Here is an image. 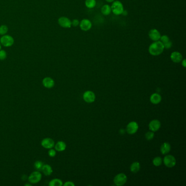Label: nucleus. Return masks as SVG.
<instances>
[{
    "mask_svg": "<svg viewBox=\"0 0 186 186\" xmlns=\"http://www.w3.org/2000/svg\"><path fill=\"white\" fill-rule=\"evenodd\" d=\"M164 50L163 44L159 40L156 41L152 43L149 46V52L151 55L153 56H158L161 55Z\"/></svg>",
    "mask_w": 186,
    "mask_h": 186,
    "instance_id": "f257e3e1",
    "label": "nucleus"
},
{
    "mask_svg": "<svg viewBox=\"0 0 186 186\" xmlns=\"http://www.w3.org/2000/svg\"><path fill=\"white\" fill-rule=\"evenodd\" d=\"M111 12L115 15H119L122 14L124 8L122 3L119 1H115L113 2L112 6L111 7Z\"/></svg>",
    "mask_w": 186,
    "mask_h": 186,
    "instance_id": "f03ea898",
    "label": "nucleus"
},
{
    "mask_svg": "<svg viewBox=\"0 0 186 186\" xmlns=\"http://www.w3.org/2000/svg\"><path fill=\"white\" fill-rule=\"evenodd\" d=\"M0 43L4 47H10L14 44V38L8 34H4L0 38Z\"/></svg>",
    "mask_w": 186,
    "mask_h": 186,
    "instance_id": "7ed1b4c3",
    "label": "nucleus"
},
{
    "mask_svg": "<svg viewBox=\"0 0 186 186\" xmlns=\"http://www.w3.org/2000/svg\"><path fill=\"white\" fill-rule=\"evenodd\" d=\"M42 175L40 171H34L28 177V180L31 184H36L39 183L42 180Z\"/></svg>",
    "mask_w": 186,
    "mask_h": 186,
    "instance_id": "20e7f679",
    "label": "nucleus"
},
{
    "mask_svg": "<svg viewBox=\"0 0 186 186\" xmlns=\"http://www.w3.org/2000/svg\"><path fill=\"white\" fill-rule=\"evenodd\" d=\"M127 181V177L123 173H120L115 176L114 179V184L117 186H123Z\"/></svg>",
    "mask_w": 186,
    "mask_h": 186,
    "instance_id": "39448f33",
    "label": "nucleus"
},
{
    "mask_svg": "<svg viewBox=\"0 0 186 186\" xmlns=\"http://www.w3.org/2000/svg\"><path fill=\"white\" fill-rule=\"evenodd\" d=\"M163 162L165 165L168 168H173L176 165V160L174 156L172 155H167L163 159Z\"/></svg>",
    "mask_w": 186,
    "mask_h": 186,
    "instance_id": "423d86ee",
    "label": "nucleus"
},
{
    "mask_svg": "<svg viewBox=\"0 0 186 186\" xmlns=\"http://www.w3.org/2000/svg\"><path fill=\"white\" fill-rule=\"evenodd\" d=\"M138 129H139V125L137 122L132 121L129 123L127 125L126 131L128 134L133 135L137 132Z\"/></svg>",
    "mask_w": 186,
    "mask_h": 186,
    "instance_id": "0eeeda50",
    "label": "nucleus"
},
{
    "mask_svg": "<svg viewBox=\"0 0 186 186\" xmlns=\"http://www.w3.org/2000/svg\"><path fill=\"white\" fill-rule=\"evenodd\" d=\"M83 99L87 103H92L94 102L96 99V95L93 92L87 91L83 94Z\"/></svg>",
    "mask_w": 186,
    "mask_h": 186,
    "instance_id": "6e6552de",
    "label": "nucleus"
},
{
    "mask_svg": "<svg viewBox=\"0 0 186 186\" xmlns=\"http://www.w3.org/2000/svg\"><path fill=\"white\" fill-rule=\"evenodd\" d=\"M58 24L62 28H69L72 26V22L66 16H61L58 19Z\"/></svg>",
    "mask_w": 186,
    "mask_h": 186,
    "instance_id": "1a4fd4ad",
    "label": "nucleus"
},
{
    "mask_svg": "<svg viewBox=\"0 0 186 186\" xmlns=\"http://www.w3.org/2000/svg\"><path fill=\"white\" fill-rule=\"evenodd\" d=\"M41 145L46 149H50L55 146V141L50 137H46L41 141Z\"/></svg>",
    "mask_w": 186,
    "mask_h": 186,
    "instance_id": "9d476101",
    "label": "nucleus"
},
{
    "mask_svg": "<svg viewBox=\"0 0 186 186\" xmlns=\"http://www.w3.org/2000/svg\"><path fill=\"white\" fill-rule=\"evenodd\" d=\"M79 26L80 28L81 29V30L87 31L90 30L91 28V22H90V20H89V19H84L80 22Z\"/></svg>",
    "mask_w": 186,
    "mask_h": 186,
    "instance_id": "9b49d317",
    "label": "nucleus"
},
{
    "mask_svg": "<svg viewBox=\"0 0 186 186\" xmlns=\"http://www.w3.org/2000/svg\"><path fill=\"white\" fill-rule=\"evenodd\" d=\"M161 127V123L158 120H153L149 122V130L151 131H158Z\"/></svg>",
    "mask_w": 186,
    "mask_h": 186,
    "instance_id": "f8f14e48",
    "label": "nucleus"
},
{
    "mask_svg": "<svg viewBox=\"0 0 186 186\" xmlns=\"http://www.w3.org/2000/svg\"><path fill=\"white\" fill-rule=\"evenodd\" d=\"M42 84L46 89H52L55 85V81L50 77H46L42 80Z\"/></svg>",
    "mask_w": 186,
    "mask_h": 186,
    "instance_id": "ddd939ff",
    "label": "nucleus"
},
{
    "mask_svg": "<svg viewBox=\"0 0 186 186\" xmlns=\"http://www.w3.org/2000/svg\"><path fill=\"white\" fill-rule=\"evenodd\" d=\"M149 36L151 40H152L154 42H156L160 40L161 35L157 29H152L149 32Z\"/></svg>",
    "mask_w": 186,
    "mask_h": 186,
    "instance_id": "4468645a",
    "label": "nucleus"
},
{
    "mask_svg": "<svg viewBox=\"0 0 186 186\" xmlns=\"http://www.w3.org/2000/svg\"><path fill=\"white\" fill-rule=\"evenodd\" d=\"M170 58L171 61L174 62V63H180L182 60L183 56L180 52H174L171 53Z\"/></svg>",
    "mask_w": 186,
    "mask_h": 186,
    "instance_id": "2eb2a0df",
    "label": "nucleus"
},
{
    "mask_svg": "<svg viewBox=\"0 0 186 186\" xmlns=\"http://www.w3.org/2000/svg\"><path fill=\"white\" fill-rule=\"evenodd\" d=\"M149 100L153 104H158L162 101V97L158 93H155L150 96Z\"/></svg>",
    "mask_w": 186,
    "mask_h": 186,
    "instance_id": "dca6fc26",
    "label": "nucleus"
},
{
    "mask_svg": "<svg viewBox=\"0 0 186 186\" xmlns=\"http://www.w3.org/2000/svg\"><path fill=\"white\" fill-rule=\"evenodd\" d=\"M170 150H171V145L170 143L167 142L163 143L160 148V151L162 155L168 154V153L170 151Z\"/></svg>",
    "mask_w": 186,
    "mask_h": 186,
    "instance_id": "f3484780",
    "label": "nucleus"
},
{
    "mask_svg": "<svg viewBox=\"0 0 186 186\" xmlns=\"http://www.w3.org/2000/svg\"><path fill=\"white\" fill-rule=\"evenodd\" d=\"M55 149L56 151L62 152L66 149V143L63 141H58L57 143L55 144Z\"/></svg>",
    "mask_w": 186,
    "mask_h": 186,
    "instance_id": "a211bd4d",
    "label": "nucleus"
},
{
    "mask_svg": "<svg viewBox=\"0 0 186 186\" xmlns=\"http://www.w3.org/2000/svg\"><path fill=\"white\" fill-rule=\"evenodd\" d=\"M41 171L46 176H50L52 174L53 170L52 167L50 165L44 164L43 167L41 169Z\"/></svg>",
    "mask_w": 186,
    "mask_h": 186,
    "instance_id": "6ab92c4d",
    "label": "nucleus"
},
{
    "mask_svg": "<svg viewBox=\"0 0 186 186\" xmlns=\"http://www.w3.org/2000/svg\"><path fill=\"white\" fill-rule=\"evenodd\" d=\"M140 169V164L139 162H135L131 164L130 167V170L131 173L135 174L137 173Z\"/></svg>",
    "mask_w": 186,
    "mask_h": 186,
    "instance_id": "aec40b11",
    "label": "nucleus"
},
{
    "mask_svg": "<svg viewBox=\"0 0 186 186\" xmlns=\"http://www.w3.org/2000/svg\"><path fill=\"white\" fill-rule=\"evenodd\" d=\"M63 182L59 179H54L51 180L49 183V186H63Z\"/></svg>",
    "mask_w": 186,
    "mask_h": 186,
    "instance_id": "412c9836",
    "label": "nucleus"
},
{
    "mask_svg": "<svg viewBox=\"0 0 186 186\" xmlns=\"http://www.w3.org/2000/svg\"><path fill=\"white\" fill-rule=\"evenodd\" d=\"M101 12L104 15H108L111 12V7L108 4H105L101 8Z\"/></svg>",
    "mask_w": 186,
    "mask_h": 186,
    "instance_id": "4be33fe9",
    "label": "nucleus"
},
{
    "mask_svg": "<svg viewBox=\"0 0 186 186\" xmlns=\"http://www.w3.org/2000/svg\"><path fill=\"white\" fill-rule=\"evenodd\" d=\"M85 5L88 8L92 9L96 6V0H86Z\"/></svg>",
    "mask_w": 186,
    "mask_h": 186,
    "instance_id": "5701e85b",
    "label": "nucleus"
},
{
    "mask_svg": "<svg viewBox=\"0 0 186 186\" xmlns=\"http://www.w3.org/2000/svg\"><path fill=\"white\" fill-rule=\"evenodd\" d=\"M8 31V28L6 25H2L0 26V35L3 36L6 34Z\"/></svg>",
    "mask_w": 186,
    "mask_h": 186,
    "instance_id": "b1692460",
    "label": "nucleus"
},
{
    "mask_svg": "<svg viewBox=\"0 0 186 186\" xmlns=\"http://www.w3.org/2000/svg\"><path fill=\"white\" fill-rule=\"evenodd\" d=\"M152 163L155 166L159 167L162 164V159L160 157H156L153 159Z\"/></svg>",
    "mask_w": 186,
    "mask_h": 186,
    "instance_id": "393cba45",
    "label": "nucleus"
},
{
    "mask_svg": "<svg viewBox=\"0 0 186 186\" xmlns=\"http://www.w3.org/2000/svg\"><path fill=\"white\" fill-rule=\"evenodd\" d=\"M43 165H44V164H43V162H42V161H37L36 162L34 163V168L36 170H37L38 171H39V170H41V169L43 167Z\"/></svg>",
    "mask_w": 186,
    "mask_h": 186,
    "instance_id": "a878e982",
    "label": "nucleus"
},
{
    "mask_svg": "<svg viewBox=\"0 0 186 186\" xmlns=\"http://www.w3.org/2000/svg\"><path fill=\"white\" fill-rule=\"evenodd\" d=\"M155 137V134L153 131H148L145 134V138L147 140H151Z\"/></svg>",
    "mask_w": 186,
    "mask_h": 186,
    "instance_id": "bb28decb",
    "label": "nucleus"
},
{
    "mask_svg": "<svg viewBox=\"0 0 186 186\" xmlns=\"http://www.w3.org/2000/svg\"><path fill=\"white\" fill-rule=\"evenodd\" d=\"M7 52L4 50H0V60L1 61H3L7 58Z\"/></svg>",
    "mask_w": 186,
    "mask_h": 186,
    "instance_id": "cd10ccee",
    "label": "nucleus"
},
{
    "mask_svg": "<svg viewBox=\"0 0 186 186\" xmlns=\"http://www.w3.org/2000/svg\"><path fill=\"white\" fill-rule=\"evenodd\" d=\"M161 42H162L163 44L165 43H167L168 42H169L170 40H169V38L168 37V36L167 35H163L162 36H161L160 38V40Z\"/></svg>",
    "mask_w": 186,
    "mask_h": 186,
    "instance_id": "c85d7f7f",
    "label": "nucleus"
},
{
    "mask_svg": "<svg viewBox=\"0 0 186 186\" xmlns=\"http://www.w3.org/2000/svg\"><path fill=\"white\" fill-rule=\"evenodd\" d=\"M48 155L50 157H54L56 155V151L55 149H53L52 148L50 149L48 151Z\"/></svg>",
    "mask_w": 186,
    "mask_h": 186,
    "instance_id": "c756f323",
    "label": "nucleus"
},
{
    "mask_svg": "<svg viewBox=\"0 0 186 186\" xmlns=\"http://www.w3.org/2000/svg\"><path fill=\"white\" fill-rule=\"evenodd\" d=\"M163 45H164V48L168 49L171 48V46H173V44H172V42L169 40L167 43H165Z\"/></svg>",
    "mask_w": 186,
    "mask_h": 186,
    "instance_id": "7c9ffc66",
    "label": "nucleus"
},
{
    "mask_svg": "<svg viewBox=\"0 0 186 186\" xmlns=\"http://www.w3.org/2000/svg\"><path fill=\"white\" fill-rule=\"evenodd\" d=\"M80 22L77 19H74L73 20L72 22V26L73 25L74 27H76L79 25Z\"/></svg>",
    "mask_w": 186,
    "mask_h": 186,
    "instance_id": "2f4dec72",
    "label": "nucleus"
},
{
    "mask_svg": "<svg viewBox=\"0 0 186 186\" xmlns=\"http://www.w3.org/2000/svg\"><path fill=\"white\" fill-rule=\"evenodd\" d=\"M63 185L64 186H74L75 184L72 181H67L64 184H63Z\"/></svg>",
    "mask_w": 186,
    "mask_h": 186,
    "instance_id": "473e14b6",
    "label": "nucleus"
},
{
    "mask_svg": "<svg viewBox=\"0 0 186 186\" xmlns=\"http://www.w3.org/2000/svg\"><path fill=\"white\" fill-rule=\"evenodd\" d=\"M182 65L185 68L186 67V60H185V59L183 60H182Z\"/></svg>",
    "mask_w": 186,
    "mask_h": 186,
    "instance_id": "72a5a7b5",
    "label": "nucleus"
},
{
    "mask_svg": "<svg viewBox=\"0 0 186 186\" xmlns=\"http://www.w3.org/2000/svg\"><path fill=\"white\" fill-rule=\"evenodd\" d=\"M108 2H113L115 0H105Z\"/></svg>",
    "mask_w": 186,
    "mask_h": 186,
    "instance_id": "f704fd0d",
    "label": "nucleus"
},
{
    "mask_svg": "<svg viewBox=\"0 0 186 186\" xmlns=\"http://www.w3.org/2000/svg\"><path fill=\"white\" fill-rule=\"evenodd\" d=\"M1 48H2V45H1V44L0 43V50L1 49Z\"/></svg>",
    "mask_w": 186,
    "mask_h": 186,
    "instance_id": "c9c22d12",
    "label": "nucleus"
}]
</instances>
